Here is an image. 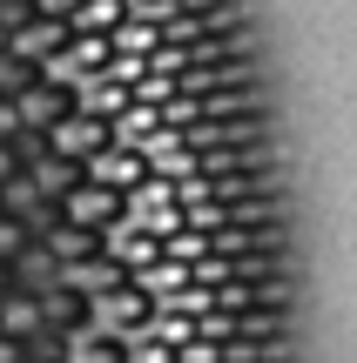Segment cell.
I'll use <instances>...</instances> for the list:
<instances>
[{"label": "cell", "instance_id": "cell-6", "mask_svg": "<svg viewBox=\"0 0 357 363\" xmlns=\"http://www.w3.org/2000/svg\"><path fill=\"white\" fill-rule=\"evenodd\" d=\"M40 330H54V323H48V303H40L34 289H7V296H0V337L34 343Z\"/></svg>", "mask_w": 357, "mask_h": 363}, {"label": "cell", "instance_id": "cell-9", "mask_svg": "<svg viewBox=\"0 0 357 363\" xmlns=\"http://www.w3.org/2000/svg\"><path fill=\"white\" fill-rule=\"evenodd\" d=\"M81 7H88V0H34V13H48V21H75Z\"/></svg>", "mask_w": 357, "mask_h": 363}, {"label": "cell", "instance_id": "cell-2", "mask_svg": "<svg viewBox=\"0 0 357 363\" xmlns=\"http://www.w3.org/2000/svg\"><path fill=\"white\" fill-rule=\"evenodd\" d=\"M81 169H88V182H101V189H115V195H135L142 182H155L148 148H135V142H108L101 155H88Z\"/></svg>", "mask_w": 357, "mask_h": 363}, {"label": "cell", "instance_id": "cell-7", "mask_svg": "<svg viewBox=\"0 0 357 363\" xmlns=\"http://www.w3.org/2000/svg\"><path fill=\"white\" fill-rule=\"evenodd\" d=\"M27 175L40 182V195H48V202H61V195L75 189V182L88 175V169H81V162H67V155H48V162H34V169H27Z\"/></svg>", "mask_w": 357, "mask_h": 363}, {"label": "cell", "instance_id": "cell-3", "mask_svg": "<svg viewBox=\"0 0 357 363\" xmlns=\"http://www.w3.org/2000/svg\"><path fill=\"white\" fill-rule=\"evenodd\" d=\"M108 142H115V128H108L101 115H88L81 101H75V108H67V115L48 128V148H54V155H67V162H88V155H101Z\"/></svg>", "mask_w": 357, "mask_h": 363}, {"label": "cell", "instance_id": "cell-10", "mask_svg": "<svg viewBox=\"0 0 357 363\" xmlns=\"http://www.w3.org/2000/svg\"><path fill=\"white\" fill-rule=\"evenodd\" d=\"M13 135H21V115H13V101L0 94V142H13Z\"/></svg>", "mask_w": 357, "mask_h": 363}, {"label": "cell", "instance_id": "cell-8", "mask_svg": "<svg viewBox=\"0 0 357 363\" xmlns=\"http://www.w3.org/2000/svg\"><path fill=\"white\" fill-rule=\"evenodd\" d=\"M27 242H34V229H27V222H13V216H0V262H13Z\"/></svg>", "mask_w": 357, "mask_h": 363}, {"label": "cell", "instance_id": "cell-5", "mask_svg": "<svg viewBox=\"0 0 357 363\" xmlns=\"http://www.w3.org/2000/svg\"><path fill=\"white\" fill-rule=\"evenodd\" d=\"M67 34H75V27L67 21H48V13H27L21 27H7V54H21V61H54V54L67 48Z\"/></svg>", "mask_w": 357, "mask_h": 363}, {"label": "cell", "instance_id": "cell-12", "mask_svg": "<svg viewBox=\"0 0 357 363\" xmlns=\"http://www.w3.org/2000/svg\"><path fill=\"white\" fill-rule=\"evenodd\" d=\"M13 169H21V162H13V142H0V182H7Z\"/></svg>", "mask_w": 357, "mask_h": 363}, {"label": "cell", "instance_id": "cell-13", "mask_svg": "<svg viewBox=\"0 0 357 363\" xmlns=\"http://www.w3.org/2000/svg\"><path fill=\"white\" fill-rule=\"evenodd\" d=\"M7 289H13V269H7V262H0V296H7Z\"/></svg>", "mask_w": 357, "mask_h": 363}, {"label": "cell", "instance_id": "cell-4", "mask_svg": "<svg viewBox=\"0 0 357 363\" xmlns=\"http://www.w3.org/2000/svg\"><path fill=\"white\" fill-rule=\"evenodd\" d=\"M7 101H13V115H21V128H40V135H48L54 121L81 101V88H61V81H27V88L7 94Z\"/></svg>", "mask_w": 357, "mask_h": 363}, {"label": "cell", "instance_id": "cell-11", "mask_svg": "<svg viewBox=\"0 0 357 363\" xmlns=\"http://www.w3.org/2000/svg\"><path fill=\"white\" fill-rule=\"evenodd\" d=\"M0 363H27V350H21L13 337H0Z\"/></svg>", "mask_w": 357, "mask_h": 363}, {"label": "cell", "instance_id": "cell-1", "mask_svg": "<svg viewBox=\"0 0 357 363\" xmlns=\"http://www.w3.org/2000/svg\"><path fill=\"white\" fill-rule=\"evenodd\" d=\"M54 216L75 222V229H88V235H108V229H121V222H128V195H115V189H101V182L81 175L75 189L54 202Z\"/></svg>", "mask_w": 357, "mask_h": 363}]
</instances>
